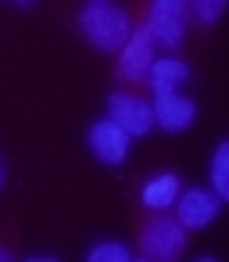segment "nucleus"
I'll return each instance as SVG.
<instances>
[{"label": "nucleus", "mask_w": 229, "mask_h": 262, "mask_svg": "<svg viewBox=\"0 0 229 262\" xmlns=\"http://www.w3.org/2000/svg\"><path fill=\"white\" fill-rule=\"evenodd\" d=\"M136 244H140V255L150 258V262H175L190 244V230H183L175 215L154 212L150 219H143V226L136 233Z\"/></svg>", "instance_id": "f03ea898"}, {"label": "nucleus", "mask_w": 229, "mask_h": 262, "mask_svg": "<svg viewBox=\"0 0 229 262\" xmlns=\"http://www.w3.org/2000/svg\"><path fill=\"white\" fill-rule=\"evenodd\" d=\"M0 187H4V165H0Z\"/></svg>", "instance_id": "2eb2a0df"}, {"label": "nucleus", "mask_w": 229, "mask_h": 262, "mask_svg": "<svg viewBox=\"0 0 229 262\" xmlns=\"http://www.w3.org/2000/svg\"><path fill=\"white\" fill-rule=\"evenodd\" d=\"M186 79H190V65H186L183 58H172V54H168V58H154V61H150L143 86L154 90V94H165V90H179Z\"/></svg>", "instance_id": "1a4fd4ad"}, {"label": "nucleus", "mask_w": 229, "mask_h": 262, "mask_svg": "<svg viewBox=\"0 0 229 262\" xmlns=\"http://www.w3.org/2000/svg\"><path fill=\"white\" fill-rule=\"evenodd\" d=\"M86 144H90V155L104 165H122L129 158V144L133 137L115 122V119H97L86 133Z\"/></svg>", "instance_id": "423d86ee"}, {"label": "nucleus", "mask_w": 229, "mask_h": 262, "mask_svg": "<svg viewBox=\"0 0 229 262\" xmlns=\"http://www.w3.org/2000/svg\"><path fill=\"white\" fill-rule=\"evenodd\" d=\"M108 119H115L129 137H147L154 129V112L150 101L133 94V90H115L108 97Z\"/></svg>", "instance_id": "39448f33"}, {"label": "nucleus", "mask_w": 229, "mask_h": 262, "mask_svg": "<svg viewBox=\"0 0 229 262\" xmlns=\"http://www.w3.org/2000/svg\"><path fill=\"white\" fill-rule=\"evenodd\" d=\"M225 4H229V0H190V15L197 18V26L211 29V26H215V22L222 18Z\"/></svg>", "instance_id": "ddd939ff"}, {"label": "nucleus", "mask_w": 229, "mask_h": 262, "mask_svg": "<svg viewBox=\"0 0 229 262\" xmlns=\"http://www.w3.org/2000/svg\"><path fill=\"white\" fill-rule=\"evenodd\" d=\"M186 18H190V0H150L143 26L150 29L154 47L175 51L186 36Z\"/></svg>", "instance_id": "7ed1b4c3"}, {"label": "nucleus", "mask_w": 229, "mask_h": 262, "mask_svg": "<svg viewBox=\"0 0 229 262\" xmlns=\"http://www.w3.org/2000/svg\"><path fill=\"white\" fill-rule=\"evenodd\" d=\"M179 190H183V183H179L175 172H158V176H150V180L140 187V205H143L147 212H168V208L175 205Z\"/></svg>", "instance_id": "9d476101"}, {"label": "nucleus", "mask_w": 229, "mask_h": 262, "mask_svg": "<svg viewBox=\"0 0 229 262\" xmlns=\"http://www.w3.org/2000/svg\"><path fill=\"white\" fill-rule=\"evenodd\" d=\"M15 4H22V8H29V4H33V0H15Z\"/></svg>", "instance_id": "4468645a"}, {"label": "nucleus", "mask_w": 229, "mask_h": 262, "mask_svg": "<svg viewBox=\"0 0 229 262\" xmlns=\"http://www.w3.org/2000/svg\"><path fill=\"white\" fill-rule=\"evenodd\" d=\"M86 258L90 262H133V251L125 244H118V241H100V244H93L86 251Z\"/></svg>", "instance_id": "f8f14e48"}, {"label": "nucleus", "mask_w": 229, "mask_h": 262, "mask_svg": "<svg viewBox=\"0 0 229 262\" xmlns=\"http://www.w3.org/2000/svg\"><path fill=\"white\" fill-rule=\"evenodd\" d=\"M79 29L100 54H118V47L125 43L129 29H133V22H129L125 8H115L108 0H93L79 15Z\"/></svg>", "instance_id": "f257e3e1"}, {"label": "nucleus", "mask_w": 229, "mask_h": 262, "mask_svg": "<svg viewBox=\"0 0 229 262\" xmlns=\"http://www.w3.org/2000/svg\"><path fill=\"white\" fill-rule=\"evenodd\" d=\"M211 190L218 198H229V144H218L211 155Z\"/></svg>", "instance_id": "9b49d317"}, {"label": "nucleus", "mask_w": 229, "mask_h": 262, "mask_svg": "<svg viewBox=\"0 0 229 262\" xmlns=\"http://www.w3.org/2000/svg\"><path fill=\"white\" fill-rule=\"evenodd\" d=\"M150 61H154V36H150V29L140 22V26L129 29L125 43L118 47V69H115V72H118V83L129 86V90L143 86Z\"/></svg>", "instance_id": "20e7f679"}, {"label": "nucleus", "mask_w": 229, "mask_h": 262, "mask_svg": "<svg viewBox=\"0 0 229 262\" xmlns=\"http://www.w3.org/2000/svg\"><path fill=\"white\" fill-rule=\"evenodd\" d=\"M218 212H222V198L215 190L190 187V190H179L175 198V219L183 230H204Z\"/></svg>", "instance_id": "0eeeda50"}, {"label": "nucleus", "mask_w": 229, "mask_h": 262, "mask_svg": "<svg viewBox=\"0 0 229 262\" xmlns=\"http://www.w3.org/2000/svg\"><path fill=\"white\" fill-rule=\"evenodd\" d=\"M150 112H154V126H161L165 133H183V129H190L193 119H197V104H193L190 97H183L179 90L154 94Z\"/></svg>", "instance_id": "6e6552de"}]
</instances>
